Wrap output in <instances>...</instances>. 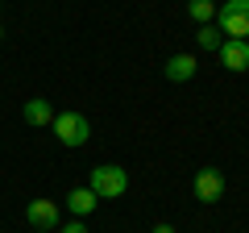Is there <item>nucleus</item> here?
Here are the masks:
<instances>
[{
    "label": "nucleus",
    "mask_w": 249,
    "mask_h": 233,
    "mask_svg": "<svg viewBox=\"0 0 249 233\" xmlns=\"http://www.w3.org/2000/svg\"><path fill=\"white\" fill-rule=\"evenodd\" d=\"M96 192L91 188H71L67 192V208H71V216H88V213H96Z\"/></svg>",
    "instance_id": "obj_9"
},
{
    "label": "nucleus",
    "mask_w": 249,
    "mask_h": 233,
    "mask_svg": "<svg viewBox=\"0 0 249 233\" xmlns=\"http://www.w3.org/2000/svg\"><path fill=\"white\" fill-rule=\"evenodd\" d=\"M88 188L96 192V200H116L129 192V171L116 167V162H104V167H91Z\"/></svg>",
    "instance_id": "obj_1"
},
{
    "label": "nucleus",
    "mask_w": 249,
    "mask_h": 233,
    "mask_svg": "<svg viewBox=\"0 0 249 233\" xmlns=\"http://www.w3.org/2000/svg\"><path fill=\"white\" fill-rule=\"evenodd\" d=\"M187 17L196 25H212L216 21V0H187Z\"/></svg>",
    "instance_id": "obj_10"
},
{
    "label": "nucleus",
    "mask_w": 249,
    "mask_h": 233,
    "mask_svg": "<svg viewBox=\"0 0 249 233\" xmlns=\"http://www.w3.org/2000/svg\"><path fill=\"white\" fill-rule=\"evenodd\" d=\"M54 137H58L67 150H79V146H88V137H91V125H88V116L83 113H54Z\"/></svg>",
    "instance_id": "obj_3"
},
{
    "label": "nucleus",
    "mask_w": 249,
    "mask_h": 233,
    "mask_svg": "<svg viewBox=\"0 0 249 233\" xmlns=\"http://www.w3.org/2000/svg\"><path fill=\"white\" fill-rule=\"evenodd\" d=\"M220 42H224V34L216 29V21H212V25H199V29H196V46H199V50L216 54V50H220Z\"/></svg>",
    "instance_id": "obj_11"
},
{
    "label": "nucleus",
    "mask_w": 249,
    "mask_h": 233,
    "mask_svg": "<svg viewBox=\"0 0 249 233\" xmlns=\"http://www.w3.org/2000/svg\"><path fill=\"white\" fill-rule=\"evenodd\" d=\"M54 233H88V229H83V221H79V216H71V221H67V225H58Z\"/></svg>",
    "instance_id": "obj_12"
},
{
    "label": "nucleus",
    "mask_w": 249,
    "mask_h": 233,
    "mask_svg": "<svg viewBox=\"0 0 249 233\" xmlns=\"http://www.w3.org/2000/svg\"><path fill=\"white\" fill-rule=\"evenodd\" d=\"M25 221L34 225V229H58V204L54 200H29V208H25Z\"/></svg>",
    "instance_id": "obj_6"
},
{
    "label": "nucleus",
    "mask_w": 249,
    "mask_h": 233,
    "mask_svg": "<svg viewBox=\"0 0 249 233\" xmlns=\"http://www.w3.org/2000/svg\"><path fill=\"white\" fill-rule=\"evenodd\" d=\"M0 38H4V25H0Z\"/></svg>",
    "instance_id": "obj_15"
},
{
    "label": "nucleus",
    "mask_w": 249,
    "mask_h": 233,
    "mask_svg": "<svg viewBox=\"0 0 249 233\" xmlns=\"http://www.w3.org/2000/svg\"><path fill=\"white\" fill-rule=\"evenodd\" d=\"M191 188H196V200L199 204H216V200L224 196V175L216 167H199L196 179H191Z\"/></svg>",
    "instance_id": "obj_4"
},
{
    "label": "nucleus",
    "mask_w": 249,
    "mask_h": 233,
    "mask_svg": "<svg viewBox=\"0 0 249 233\" xmlns=\"http://www.w3.org/2000/svg\"><path fill=\"white\" fill-rule=\"evenodd\" d=\"M220 63H224V71H232V75H241V71H249V42H237V38H224L220 42Z\"/></svg>",
    "instance_id": "obj_5"
},
{
    "label": "nucleus",
    "mask_w": 249,
    "mask_h": 233,
    "mask_svg": "<svg viewBox=\"0 0 249 233\" xmlns=\"http://www.w3.org/2000/svg\"><path fill=\"white\" fill-rule=\"evenodd\" d=\"M216 29L224 38L249 42V0H224L220 9H216Z\"/></svg>",
    "instance_id": "obj_2"
},
{
    "label": "nucleus",
    "mask_w": 249,
    "mask_h": 233,
    "mask_svg": "<svg viewBox=\"0 0 249 233\" xmlns=\"http://www.w3.org/2000/svg\"><path fill=\"white\" fill-rule=\"evenodd\" d=\"M21 116H25V125H34V129L54 125V104H50V100H42V96H34V100H25Z\"/></svg>",
    "instance_id": "obj_8"
},
{
    "label": "nucleus",
    "mask_w": 249,
    "mask_h": 233,
    "mask_svg": "<svg viewBox=\"0 0 249 233\" xmlns=\"http://www.w3.org/2000/svg\"><path fill=\"white\" fill-rule=\"evenodd\" d=\"M34 233H54V229H34Z\"/></svg>",
    "instance_id": "obj_14"
},
{
    "label": "nucleus",
    "mask_w": 249,
    "mask_h": 233,
    "mask_svg": "<svg viewBox=\"0 0 249 233\" xmlns=\"http://www.w3.org/2000/svg\"><path fill=\"white\" fill-rule=\"evenodd\" d=\"M199 63H196V54H170L166 67H162V75H166L170 83H187V79H196Z\"/></svg>",
    "instance_id": "obj_7"
},
{
    "label": "nucleus",
    "mask_w": 249,
    "mask_h": 233,
    "mask_svg": "<svg viewBox=\"0 0 249 233\" xmlns=\"http://www.w3.org/2000/svg\"><path fill=\"white\" fill-rule=\"evenodd\" d=\"M150 233H178V229H175V225H154Z\"/></svg>",
    "instance_id": "obj_13"
}]
</instances>
